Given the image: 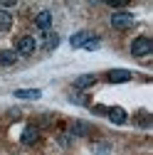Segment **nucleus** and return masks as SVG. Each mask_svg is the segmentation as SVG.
I'll list each match as a JSON object with an SVG mask.
<instances>
[{"label": "nucleus", "instance_id": "obj_1", "mask_svg": "<svg viewBox=\"0 0 153 155\" xmlns=\"http://www.w3.org/2000/svg\"><path fill=\"white\" fill-rule=\"evenodd\" d=\"M153 52V40L151 37H136V40L131 42V54L133 57H146Z\"/></svg>", "mask_w": 153, "mask_h": 155}, {"label": "nucleus", "instance_id": "obj_2", "mask_svg": "<svg viewBox=\"0 0 153 155\" xmlns=\"http://www.w3.org/2000/svg\"><path fill=\"white\" fill-rule=\"evenodd\" d=\"M111 27L114 30H128V27H133V12H126V10L114 12L111 15Z\"/></svg>", "mask_w": 153, "mask_h": 155}, {"label": "nucleus", "instance_id": "obj_3", "mask_svg": "<svg viewBox=\"0 0 153 155\" xmlns=\"http://www.w3.org/2000/svg\"><path fill=\"white\" fill-rule=\"evenodd\" d=\"M35 49H37V42H35V37H20L17 40V54H35Z\"/></svg>", "mask_w": 153, "mask_h": 155}, {"label": "nucleus", "instance_id": "obj_4", "mask_svg": "<svg viewBox=\"0 0 153 155\" xmlns=\"http://www.w3.org/2000/svg\"><path fill=\"white\" fill-rule=\"evenodd\" d=\"M106 79L111 84H124V81H131V71H126V69H111L106 74Z\"/></svg>", "mask_w": 153, "mask_h": 155}, {"label": "nucleus", "instance_id": "obj_5", "mask_svg": "<svg viewBox=\"0 0 153 155\" xmlns=\"http://www.w3.org/2000/svg\"><path fill=\"white\" fill-rule=\"evenodd\" d=\"M106 116H109V118L116 123V126H124V123L128 121V116H126V111H124L121 106H111V108L106 111Z\"/></svg>", "mask_w": 153, "mask_h": 155}, {"label": "nucleus", "instance_id": "obj_6", "mask_svg": "<svg viewBox=\"0 0 153 155\" xmlns=\"http://www.w3.org/2000/svg\"><path fill=\"white\" fill-rule=\"evenodd\" d=\"M35 25L40 27V30H49V25H52V12L49 10H40L35 15Z\"/></svg>", "mask_w": 153, "mask_h": 155}, {"label": "nucleus", "instance_id": "obj_7", "mask_svg": "<svg viewBox=\"0 0 153 155\" xmlns=\"http://www.w3.org/2000/svg\"><path fill=\"white\" fill-rule=\"evenodd\" d=\"M37 138H40V130H37L35 126H27V128L22 130V135H20V140H22L25 145H32Z\"/></svg>", "mask_w": 153, "mask_h": 155}, {"label": "nucleus", "instance_id": "obj_8", "mask_svg": "<svg viewBox=\"0 0 153 155\" xmlns=\"http://www.w3.org/2000/svg\"><path fill=\"white\" fill-rule=\"evenodd\" d=\"M15 96H17V99H32V101H37L42 96V91L40 89H17Z\"/></svg>", "mask_w": 153, "mask_h": 155}, {"label": "nucleus", "instance_id": "obj_9", "mask_svg": "<svg viewBox=\"0 0 153 155\" xmlns=\"http://www.w3.org/2000/svg\"><path fill=\"white\" fill-rule=\"evenodd\" d=\"M89 130H91V126L84 123V121H74V123L69 126V133H72V135H87Z\"/></svg>", "mask_w": 153, "mask_h": 155}, {"label": "nucleus", "instance_id": "obj_10", "mask_svg": "<svg viewBox=\"0 0 153 155\" xmlns=\"http://www.w3.org/2000/svg\"><path fill=\"white\" fill-rule=\"evenodd\" d=\"M94 81H97V76H94V74H82V76H76V79H74V86L76 89H87Z\"/></svg>", "mask_w": 153, "mask_h": 155}, {"label": "nucleus", "instance_id": "obj_11", "mask_svg": "<svg viewBox=\"0 0 153 155\" xmlns=\"http://www.w3.org/2000/svg\"><path fill=\"white\" fill-rule=\"evenodd\" d=\"M89 37H91V35H89L87 30H82V32H76V35L72 37V40H69V45H72L74 49H76V47H84V42L89 40Z\"/></svg>", "mask_w": 153, "mask_h": 155}, {"label": "nucleus", "instance_id": "obj_12", "mask_svg": "<svg viewBox=\"0 0 153 155\" xmlns=\"http://www.w3.org/2000/svg\"><path fill=\"white\" fill-rule=\"evenodd\" d=\"M15 59H17L15 52H10V49H3V52H0V67H12Z\"/></svg>", "mask_w": 153, "mask_h": 155}, {"label": "nucleus", "instance_id": "obj_13", "mask_svg": "<svg viewBox=\"0 0 153 155\" xmlns=\"http://www.w3.org/2000/svg\"><path fill=\"white\" fill-rule=\"evenodd\" d=\"M12 27V15L8 10H0V32H8Z\"/></svg>", "mask_w": 153, "mask_h": 155}, {"label": "nucleus", "instance_id": "obj_14", "mask_svg": "<svg viewBox=\"0 0 153 155\" xmlns=\"http://www.w3.org/2000/svg\"><path fill=\"white\" fill-rule=\"evenodd\" d=\"M57 45H59V37L57 35H47V40H45V52H52V49H57Z\"/></svg>", "mask_w": 153, "mask_h": 155}, {"label": "nucleus", "instance_id": "obj_15", "mask_svg": "<svg viewBox=\"0 0 153 155\" xmlns=\"http://www.w3.org/2000/svg\"><path fill=\"white\" fill-rule=\"evenodd\" d=\"M69 101H72V104H79V106H87V104H89V99H87V96H84L82 91L72 94V96H69Z\"/></svg>", "mask_w": 153, "mask_h": 155}, {"label": "nucleus", "instance_id": "obj_16", "mask_svg": "<svg viewBox=\"0 0 153 155\" xmlns=\"http://www.w3.org/2000/svg\"><path fill=\"white\" fill-rule=\"evenodd\" d=\"M99 45H101V42H99V37H89V40L84 42V47H87V49H97Z\"/></svg>", "mask_w": 153, "mask_h": 155}, {"label": "nucleus", "instance_id": "obj_17", "mask_svg": "<svg viewBox=\"0 0 153 155\" xmlns=\"http://www.w3.org/2000/svg\"><path fill=\"white\" fill-rule=\"evenodd\" d=\"M8 8H15V0H0V10H8Z\"/></svg>", "mask_w": 153, "mask_h": 155}, {"label": "nucleus", "instance_id": "obj_18", "mask_svg": "<svg viewBox=\"0 0 153 155\" xmlns=\"http://www.w3.org/2000/svg\"><path fill=\"white\" fill-rule=\"evenodd\" d=\"M97 150H99V153H101V155H104V153H106V150H109V145H106V143H99V145H97Z\"/></svg>", "mask_w": 153, "mask_h": 155}, {"label": "nucleus", "instance_id": "obj_19", "mask_svg": "<svg viewBox=\"0 0 153 155\" xmlns=\"http://www.w3.org/2000/svg\"><path fill=\"white\" fill-rule=\"evenodd\" d=\"M94 111H97V113H101V116H104V113H106L109 108H106V106H94Z\"/></svg>", "mask_w": 153, "mask_h": 155}]
</instances>
